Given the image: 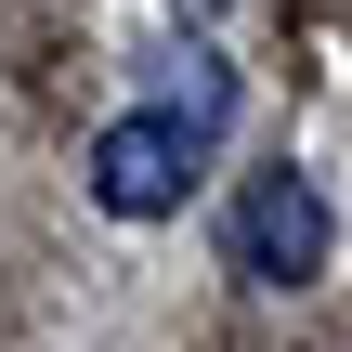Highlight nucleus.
<instances>
[{"label": "nucleus", "instance_id": "nucleus-1", "mask_svg": "<svg viewBox=\"0 0 352 352\" xmlns=\"http://www.w3.org/2000/svg\"><path fill=\"white\" fill-rule=\"evenodd\" d=\"M196 170H209V144H196L170 104L91 131V209H104V222H170V209L196 196Z\"/></svg>", "mask_w": 352, "mask_h": 352}, {"label": "nucleus", "instance_id": "nucleus-2", "mask_svg": "<svg viewBox=\"0 0 352 352\" xmlns=\"http://www.w3.org/2000/svg\"><path fill=\"white\" fill-rule=\"evenodd\" d=\"M235 274H261V287L327 274V196H314L300 170H261V183L235 196Z\"/></svg>", "mask_w": 352, "mask_h": 352}, {"label": "nucleus", "instance_id": "nucleus-3", "mask_svg": "<svg viewBox=\"0 0 352 352\" xmlns=\"http://www.w3.org/2000/svg\"><path fill=\"white\" fill-rule=\"evenodd\" d=\"M170 118H183L196 144H222V118H235V65H222V52H183V91H170Z\"/></svg>", "mask_w": 352, "mask_h": 352}, {"label": "nucleus", "instance_id": "nucleus-4", "mask_svg": "<svg viewBox=\"0 0 352 352\" xmlns=\"http://www.w3.org/2000/svg\"><path fill=\"white\" fill-rule=\"evenodd\" d=\"M183 13H209V0H183Z\"/></svg>", "mask_w": 352, "mask_h": 352}]
</instances>
